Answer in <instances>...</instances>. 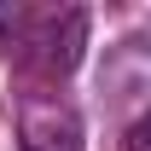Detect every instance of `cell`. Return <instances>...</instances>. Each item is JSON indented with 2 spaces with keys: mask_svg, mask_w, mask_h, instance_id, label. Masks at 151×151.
Here are the masks:
<instances>
[{
  "mask_svg": "<svg viewBox=\"0 0 151 151\" xmlns=\"http://www.w3.org/2000/svg\"><path fill=\"white\" fill-rule=\"evenodd\" d=\"M81 52H87V12H81V6H64V12L35 18V29H29L23 47H18L23 64L41 70V76H52V81H64V76L81 64Z\"/></svg>",
  "mask_w": 151,
  "mask_h": 151,
  "instance_id": "obj_1",
  "label": "cell"
},
{
  "mask_svg": "<svg viewBox=\"0 0 151 151\" xmlns=\"http://www.w3.org/2000/svg\"><path fill=\"white\" fill-rule=\"evenodd\" d=\"M18 151H87V128L64 93L18 99Z\"/></svg>",
  "mask_w": 151,
  "mask_h": 151,
  "instance_id": "obj_2",
  "label": "cell"
},
{
  "mask_svg": "<svg viewBox=\"0 0 151 151\" xmlns=\"http://www.w3.org/2000/svg\"><path fill=\"white\" fill-rule=\"evenodd\" d=\"M99 93H105V105H151V35H128L105 47Z\"/></svg>",
  "mask_w": 151,
  "mask_h": 151,
  "instance_id": "obj_3",
  "label": "cell"
},
{
  "mask_svg": "<svg viewBox=\"0 0 151 151\" xmlns=\"http://www.w3.org/2000/svg\"><path fill=\"white\" fill-rule=\"evenodd\" d=\"M35 29L29 6H0V47H23V35Z\"/></svg>",
  "mask_w": 151,
  "mask_h": 151,
  "instance_id": "obj_4",
  "label": "cell"
},
{
  "mask_svg": "<svg viewBox=\"0 0 151 151\" xmlns=\"http://www.w3.org/2000/svg\"><path fill=\"white\" fill-rule=\"evenodd\" d=\"M122 151H151V111L134 116L128 128H122Z\"/></svg>",
  "mask_w": 151,
  "mask_h": 151,
  "instance_id": "obj_5",
  "label": "cell"
}]
</instances>
